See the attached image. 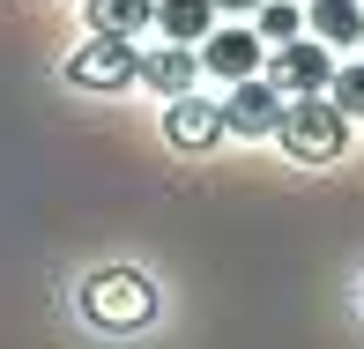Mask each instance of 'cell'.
Here are the masks:
<instances>
[{
	"mask_svg": "<svg viewBox=\"0 0 364 349\" xmlns=\"http://www.w3.org/2000/svg\"><path fill=\"white\" fill-rule=\"evenodd\" d=\"M275 134H283V149L297 163H335L342 156V141H350V119L335 112V97H290L283 104V119H275Z\"/></svg>",
	"mask_w": 364,
	"mask_h": 349,
	"instance_id": "cell-1",
	"label": "cell"
},
{
	"mask_svg": "<svg viewBox=\"0 0 364 349\" xmlns=\"http://www.w3.org/2000/svg\"><path fill=\"white\" fill-rule=\"evenodd\" d=\"M82 312H90L97 327H112V335H127V327L156 320V290H149V275H134V268H105V275L82 282Z\"/></svg>",
	"mask_w": 364,
	"mask_h": 349,
	"instance_id": "cell-2",
	"label": "cell"
},
{
	"mask_svg": "<svg viewBox=\"0 0 364 349\" xmlns=\"http://www.w3.org/2000/svg\"><path fill=\"white\" fill-rule=\"evenodd\" d=\"M134 75H141L134 38H112V30H97V38L68 60V82H75V90H105V97H112V90H127Z\"/></svg>",
	"mask_w": 364,
	"mask_h": 349,
	"instance_id": "cell-3",
	"label": "cell"
},
{
	"mask_svg": "<svg viewBox=\"0 0 364 349\" xmlns=\"http://www.w3.org/2000/svg\"><path fill=\"white\" fill-rule=\"evenodd\" d=\"M275 119H283V90H275V82H260V75H238V82H230V97H223V134L260 141V134H275Z\"/></svg>",
	"mask_w": 364,
	"mask_h": 349,
	"instance_id": "cell-4",
	"label": "cell"
},
{
	"mask_svg": "<svg viewBox=\"0 0 364 349\" xmlns=\"http://www.w3.org/2000/svg\"><path fill=\"white\" fill-rule=\"evenodd\" d=\"M327 75H335L327 38H283V45H275V60H268V82H275L283 97H312V90H327Z\"/></svg>",
	"mask_w": 364,
	"mask_h": 349,
	"instance_id": "cell-5",
	"label": "cell"
},
{
	"mask_svg": "<svg viewBox=\"0 0 364 349\" xmlns=\"http://www.w3.org/2000/svg\"><path fill=\"white\" fill-rule=\"evenodd\" d=\"M164 141H171V149H186V156L216 149V141H223V104H208V97L178 90V97H171V112H164Z\"/></svg>",
	"mask_w": 364,
	"mask_h": 349,
	"instance_id": "cell-6",
	"label": "cell"
},
{
	"mask_svg": "<svg viewBox=\"0 0 364 349\" xmlns=\"http://www.w3.org/2000/svg\"><path fill=\"white\" fill-rule=\"evenodd\" d=\"M260 60H268V38H260V30H208V45H201V68L223 75V82L260 75Z\"/></svg>",
	"mask_w": 364,
	"mask_h": 349,
	"instance_id": "cell-7",
	"label": "cell"
},
{
	"mask_svg": "<svg viewBox=\"0 0 364 349\" xmlns=\"http://www.w3.org/2000/svg\"><path fill=\"white\" fill-rule=\"evenodd\" d=\"M193 75H201V53H186V45L171 38V45H156V53L141 60L134 82H149L156 97H178V90H193Z\"/></svg>",
	"mask_w": 364,
	"mask_h": 349,
	"instance_id": "cell-8",
	"label": "cell"
},
{
	"mask_svg": "<svg viewBox=\"0 0 364 349\" xmlns=\"http://www.w3.org/2000/svg\"><path fill=\"white\" fill-rule=\"evenodd\" d=\"M305 23H312V38H327V45H357L364 38V8L357 0H312Z\"/></svg>",
	"mask_w": 364,
	"mask_h": 349,
	"instance_id": "cell-9",
	"label": "cell"
},
{
	"mask_svg": "<svg viewBox=\"0 0 364 349\" xmlns=\"http://www.w3.org/2000/svg\"><path fill=\"white\" fill-rule=\"evenodd\" d=\"M156 30L164 38H208L216 30V0H156Z\"/></svg>",
	"mask_w": 364,
	"mask_h": 349,
	"instance_id": "cell-10",
	"label": "cell"
},
{
	"mask_svg": "<svg viewBox=\"0 0 364 349\" xmlns=\"http://www.w3.org/2000/svg\"><path fill=\"white\" fill-rule=\"evenodd\" d=\"M156 23V0H90V30H112V38H141Z\"/></svg>",
	"mask_w": 364,
	"mask_h": 349,
	"instance_id": "cell-11",
	"label": "cell"
},
{
	"mask_svg": "<svg viewBox=\"0 0 364 349\" xmlns=\"http://www.w3.org/2000/svg\"><path fill=\"white\" fill-rule=\"evenodd\" d=\"M253 15H260L253 30H260L268 45H283V38H297V30H305V15H297V0H260Z\"/></svg>",
	"mask_w": 364,
	"mask_h": 349,
	"instance_id": "cell-12",
	"label": "cell"
},
{
	"mask_svg": "<svg viewBox=\"0 0 364 349\" xmlns=\"http://www.w3.org/2000/svg\"><path fill=\"white\" fill-rule=\"evenodd\" d=\"M327 97H335L342 119H364V68H335L327 75Z\"/></svg>",
	"mask_w": 364,
	"mask_h": 349,
	"instance_id": "cell-13",
	"label": "cell"
},
{
	"mask_svg": "<svg viewBox=\"0 0 364 349\" xmlns=\"http://www.w3.org/2000/svg\"><path fill=\"white\" fill-rule=\"evenodd\" d=\"M216 8H223V15H253L260 0H216Z\"/></svg>",
	"mask_w": 364,
	"mask_h": 349,
	"instance_id": "cell-14",
	"label": "cell"
}]
</instances>
